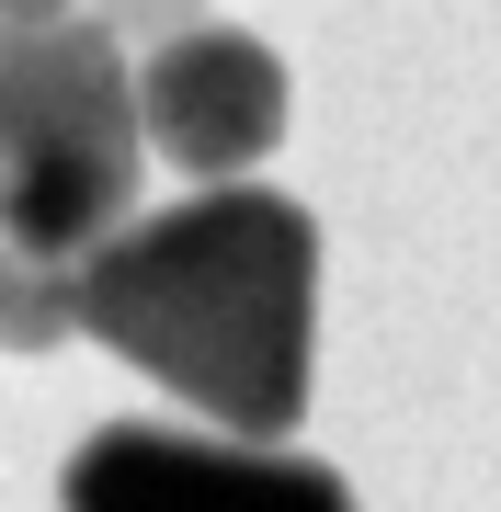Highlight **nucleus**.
I'll return each mask as SVG.
<instances>
[{
	"label": "nucleus",
	"mask_w": 501,
	"mask_h": 512,
	"mask_svg": "<svg viewBox=\"0 0 501 512\" xmlns=\"http://www.w3.org/2000/svg\"><path fill=\"white\" fill-rule=\"evenodd\" d=\"M92 23H114V35H126V46H183V35H205V0H103V12Z\"/></svg>",
	"instance_id": "nucleus-6"
},
{
	"label": "nucleus",
	"mask_w": 501,
	"mask_h": 512,
	"mask_svg": "<svg viewBox=\"0 0 501 512\" xmlns=\"http://www.w3.org/2000/svg\"><path fill=\"white\" fill-rule=\"evenodd\" d=\"M137 103H149V148L171 171H194V194H217V183H240L251 160H274V137H285V57L262 35L205 23V35L160 46L149 69H137Z\"/></svg>",
	"instance_id": "nucleus-4"
},
{
	"label": "nucleus",
	"mask_w": 501,
	"mask_h": 512,
	"mask_svg": "<svg viewBox=\"0 0 501 512\" xmlns=\"http://www.w3.org/2000/svg\"><path fill=\"white\" fill-rule=\"evenodd\" d=\"M80 0H0V23H69Z\"/></svg>",
	"instance_id": "nucleus-7"
},
{
	"label": "nucleus",
	"mask_w": 501,
	"mask_h": 512,
	"mask_svg": "<svg viewBox=\"0 0 501 512\" xmlns=\"http://www.w3.org/2000/svg\"><path fill=\"white\" fill-rule=\"evenodd\" d=\"M149 103H137L114 23H0V251L92 262L137 228Z\"/></svg>",
	"instance_id": "nucleus-2"
},
{
	"label": "nucleus",
	"mask_w": 501,
	"mask_h": 512,
	"mask_svg": "<svg viewBox=\"0 0 501 512\" xmlns=\"http://www.w3.org/2000/svg\"><path fill=\"white\" fill-rule=\"evenodd\" d=\"M80 342V262L0 251V353H57Z\"/></svg>",
	"instance_id": "nucleus-5"
},
{
	"label": "nucleus",
	"mask_w": 501,
	"mask_h": 512,
	"mask_svg": "<svg viewBox=\"0 0 501 512\" xmlns=\"http://www.w3.org/2000/svg\"><path fill=\"white\" fill-rule=\"evenodd\" d=\"M69 512H353L308 444H240L205 421H103L69 456Z\"/></svg>",
	"instance_id": "nucleus-3"
},
{
	"label": "nucleus",
	"mask_w": 501,
	"mask_h": 512,
	"mask_svg": "<svg viewBox=\"0 0 501 512\" xmlns=\"http://www.w3.org/2000/svg\"><path fill=\"white\" fill-rule=\"evenodd\" d=\"M80 330L194 399L205 433L285 444L319 365V217L262 183L149 205L80 262Z\"/></svg>",
	"instance_id": "nucleus-1"
}]
</instances>
